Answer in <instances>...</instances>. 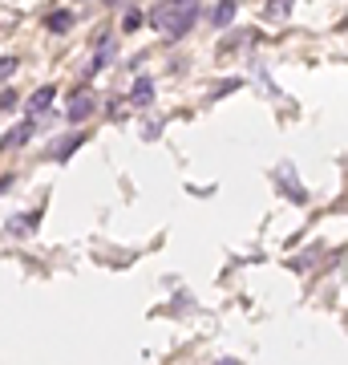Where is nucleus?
Here are the masks:
<instances>
[{
  "mask_svg": "<svg viewBox=\"0 0 348 365\" xmlns=\"http://www.w3.org/2000/svg\"><path fill=\"white\" fill-rule=\"evenodd\" d=\"M93 110H97V93H93L90 86H81V90L69 98V122H85Z\"/></svg>",
  "mask_w": 348,
  "mask_h": 365,
  "instance_id": "obj_1",
  "label": "nucleus"
},
{
  "mask_svg": "<svg viewBox=\"0 0 348 365\" xmlns=\"http://www.w3.org/2000/svg\"><path fill=\"white\" fill-rule=\"evenodd\" d=\"M33 134H37V122H33V118H25L21 126H13V130L0 138V150H4V155H9V150H21V146L33 138Z\"/></svg>",
  "mask_w": 348,
  "mask_h": 365,
  "instance_id": "obj_2",
  "label": "nucleus"
},
{
  "mask_svg": "<svg viewBox=\"0 0 348 365\" xmlns=\"http://www.w3.org/2000/svg\"><path fill=\"white\" fill-rule=\"evenodd\" d=\"M194 21H199V4H191V9H182V13L174 16V21H167V29H162V33H167L170 41H179V37H186V33L194 29Z\"/></svg>",
  "mask_w": 348,
  "mask_h": 365,
  "instance_id": "obj_3",
  "label": "nucleus"
},
{
  "mask_svg": "<svg viewBox=\"0 0 348 365\" xmlns=\"http://www.w3.org/2000/svg\"><path fill=\"white\" fill-rule=\"evenodd\" d=\"M130 102L138 106V110H146V106L154 102V81H150V78H138V81H134V90H130Z\"/></svg>",
  "mask_w": 348,
  "mask_h": 365,
  "instance_id": "obj_4",
  "label": "nucleus"
},
{
  "mask_svg": "<svg viewBox=\"0 0 348 365\" xmlns=\"http://www.w3.org/2000/svg\"><path fill=\"white\" fill-rule=\"evenodd\" d=\"M33 227H41V211H28V215H13L9 220V232L13 235H33Z\"/></svg>",
  "mask_w": 348,
  "mask_h": 365,
  "instance_id": "obj_5",
  "label": "nucleus"
},
{
  "mask_svg": "<svg viewBox=\"0 0 348 365\" xmlns=\"http://www.w3.org/2000/svg\"><path fill=\"white\" fill-rule=\"evenodd\" d=\"M53 98H57V86H41V90L28 98V110H33V114H45L53 106Z\"/></svg>",
  "mask_w": 348,
  "mask_h": 365,
  "instance_id": "obj_6",
  "label": "nucleus"
},
{
  "mask_svg": "<svg viewBox=\"0 0 348 365\" xmlns=\"http://www.w3.org/2000/svg\"><path fill=\"white\" fill-rule=\"evenodd\" d=\"M45 25H49V33H69L73 29V13H49Z\"/></svg>",
  "mask_w": 348,
  "mask_h": 365,
  "instance_id": "obj_7",
  "label": "nucleus"
},
{
  "mask_svg": "<svg viewBox=\"0 0 348 365\" xmlns=\"http://www.w3.org/2000/svg\"><path fill=\"white\" fill-rule=\"evenodd\" d=\"M292 4H296V0H268V9H263V13H268L271 21H284V16L292 13Z\"/></svg>",
  "mask_w": 348,
  "mask_h": 365,
  "instance_id": "obj_8",
  "label": "nucleus"
},
{
  "mask_svg": "<svg viewBox=\"0 0 348 365\" xmlns=\"http://www.w3.org/2000/svg\"><path fill=\"white\" fill-rule=\"evenodd\" d=\"M235 9H239L235 0H219V9H215V25H231V21H235Z\"/></svg>",
  "mask_w": 348,
  "mask_h": 365,
  "instance_id": "obj_9",
  "label": "nucleus"
},
{
  "mask_svg": "<svg viewBox=\"0 0 348 365\" xmlns=\"http://www.w3.org/2000/svg\"><path fill=\"white\" fill-rule=\"evenodd\" d=\"M81 143H85V134H73V138H65V143L57 146V163H65V158L73 155V150H78Z\"/></svg>",
  "mask_w": 348,
  "mask_h": 365,
  "instance_id": "obj_10",
  "label": "nucleus"
},
{
  "mask_svg": "<svg viewBox=\"0 0 348 365\" xmlns=\"http://www.w3.org/2000/svg\"><path fill=\"white\" fill-rule=\"evenodd\" d=\"M142 25H146V16L138 13V9H130V13H126V21H122V29H126V33H138Z\"/></svg>",
  "mask_w": 348,
  "mask_h": 365,
  "instance_id": "obj_11",
  "label": "nucleus"
},
{
  "mask_svg": "<svg viewBox=\"0 0 348 365\" xmlns=\"http://www.w3.org/2000/svg\"><path fill=\"white\" fill-rule=\"evenodd\" d=\"M16 66H21V61H16V57H0V81H9L16 73Z\"/></svg>",
  "mask_w": 348,
  "mask_h": 365,
  "instance_id": "obj_12",
  "label": "nucleus"
},
{
  "mask_svg": "<svg viewBox=\"0 0 348 365\" xmlns=\"http://www.w3.org/2000/svg\"><path fill=\"white\" fill-rule=\"evenodd\" d=\"M16 102H21V98H16V90H4V93H0V110H13Z\"/></svg>",
  "mask_w": 348,
  "mask_h": 365,
  "instance_id": "obj_13",
  "label": "nucleus"
},
{
  "mask_svg": "<svg viewBox=\"0 0 348 365\" xmlns=\"http://www.w3.org/2000/svg\"><path fill=\"white\" fill-rule=\"evenodd\" d=\"M9 187H13V175H0V195H4Z\"/></svg>",
  "mask_w": 348,
  "mask_h": 365,
  "instance_id": "obj_14",
  "label": "nucleus"
},
{
  "mask_svg": "<svg viewBox=\"0 0 348 365\" xmlns=\"http://www.w3.org/2000/svg\"><path fill=\"white\" fill-rule=\"evenodd\" d=\"M105 4H122V0H105Z\"/></svg>",
  "mask_w": 348,
  "mask_h": 365,
  "instance_id": "obj_15",
  "label": "nucleus"
}]
</instances>
